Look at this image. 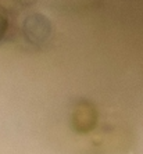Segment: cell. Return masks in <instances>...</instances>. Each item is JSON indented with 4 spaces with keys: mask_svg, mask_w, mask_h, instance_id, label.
<instances>
[{
    "mask_svg": "<svg viewBox=\"0 0 143 154\" xmlns=\"http://www.w3.org/2000/svg\"><path fill=\"white\" fill-rule=\"evenodd\" d=\"M22 29H24L26 39L36 46L46 43L51 35L50 21L47 20V17L39 13L28 15L22 24Z\"/></svg>",
    "mask_w": 143,
    "mask_h": 154,
    "instance_id": "6da1fadb",
    "label": "cell"
},
{
    "mask_svg": "<svg viewBox=\"0 0 143 154\" xmlns=\"http://www.w3.org/2000/svg\"><path fill=\"white\" fill-rule=\"evenodd\" d=\"M7 28H8L7 18H6V15H3L2 13H0V40H3L4 35H6V32H7Z\"/></svg>",
    "mask_w": 143,
    "mask_h": 154,
    "instance_id": "7a4b0ae2",
    "label": "cell"
}]
</instances>
